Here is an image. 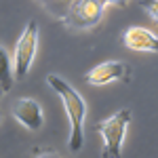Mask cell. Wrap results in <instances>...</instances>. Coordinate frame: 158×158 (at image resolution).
Instances as JSON below:
<instances>
[{
  "label": "cell",
  "instance_id": "14",
  "mask_svg": "<svg viewBox=\"0 0 158 158\" xmlns=\"http://www.w3.org/2000/svg\"><path fill=\"white\" fill-rule=\"evenodd\" d=\"M40 2H44V0H40Z\"/></svg>",
  "mask_w": 158,
  "mask_h": 158
},
{
  "label": "cell",
  "instance_id": "8",
  "mask_svg": "<svg viewBox=\"0 0 158 158\" xmlns=\"http://www.w3.org/2000/svg\"><path fill=\"white\" fill-rule=\"evenodd\" d=\"M15 82V68H13V61L9 57V53L4 47H0V86L4 89V93L9 91Z\"/></svg>",
  "mask_w": 158,
  "mask_h": 158
},
{
  "label": "cell",
  "instance_id": "11",
  "mask_svg": "<svg viewBox=\"0 0 158 158\" xmlns=\"http://www.w3.org/2000/svg\"><path fill=\"white\" fill-rule=\"evenodd\" d=\"M103 4H118V6H124L129 0H101Z\"/></svg>",
  "mask_w": 158,
  "mask_h": 158
},
{
  "label": "cell",
  "instance_id": "10",
  "mask_svg": "<svg viewBox=\"0 0 158 158\" xmlns=\"http://www.w3.org/2000/svg\"><path fill=\"white\" fill-rule=\"evenodd\" d=\"M139 6H141L154 21H158V0H139Z\"/></svg>",
  "mask_w": 158,
  "mask_h": 158
},
{
  "label": "cell",
  "instance_id": "9",
  "mask_svg": "<svg viewBox=\"0 0 158 158\" xmlns=\"http://www.w3.org/2000/svg\"><path fill=\"white\" fill-rule=\"evenodd\" d=\"M72 2L74 0H44L47 9L53 11L57 17H65V13H68V9L72 6Z\"/></svg>",
  "mask_w": 158,
  "mask_h": 158
},
{
  "label": "cell",
  "instance_id": "7",
  "mask_svg": "<svg viewBox=\"0 0 158 158\" xmlns=\"http://www.w3.org/2000/svg\"><path fill=\"white\" fill-rule=\"evenodd\" d=\"M124 76V65L120 61H103L97 63L93 70H89L85 74V80L93 86H101V85H110L114 80H120Z\"/></svg>",
  "mask_w": 158,
  "mask_h": 158
},
{
  "label": "cell",
  "instance_id": "2",
  "mask_svg": "<svg viewBox=\"0 0 158 158\" xmlns=\"http://www.w3.org/2000/svg\"><path fill=\"white\" fill-rule=\"evenodd\" d=\"M129 122H131V112L118 110L116 114H112L110 118H106L97 124V131L103 137V158L122 156V143H124Z\"/></svg>",
  "mask_w": 158,
  "mask_h": 158
},
{
  "label": "cell",
  "instance_id": "4",
  "mask_svg": "<svg viewBox=\"0 0 158 158\" xmlns=\"http://www.w3.org/2000/svg\"><path fill=\"white\" fill-rule=\"evenodd\" d=\"M36 47H38V23L32 19V21H27L23 34L19 36L17 47H15L13 68H15V76L17 78H23L25 74L30 72L34 55H36Z\"/></svg>",
  "mask_w": 158,
  "mask_h": 158
},
{
  "label": "cell",
  "instance_id": "13",
  "mask_svg": "<svg viewBox=\"0 0 158 158\" xmlns=\"http://www.w3.org/2000/svg\"><path fill=\"white\" fill-rule=\"evenodd\" d=\"M2 93H4V89H2V86H0V97H2Z\"/></svg>",
  "mask_w": 158,
  "mask_h": 158
},
{
  "label": "cell",
  "instance_id": "5",
  "mask_svg": "<svg viewBox=\"0 0 158 158\" xmlns=\"http://www.w3.org/2000/svg\"><path fill=\"white\" fill-rule=\"evenodd\" d=\"M13 116L15 120H19L27 131H38L44 124V116H42V108L36 99L32 97H21L17 99V103L13 106Z\"/></svg>",
  "mask_w": 158,
  "mask_h": 158
},
{
  "label": "cell",
  "instance_id": "6",
  "mask_svg": "<svg viewBox=\"0 0 158 158\" xmlns=\"http://www.w3.org/2000/svg\"><path fill=\"white\" fill-rule=\"evenodd\" d=\"M122 42L124 47L131 51H139V53H158V36L154 32H150L146 27L139 25H131L124 30L122 34Z\"/></svg>",
  "mask_w": 158,
  "mask_h": 158
},
{
  "label": "cell",
  "instance_id": "12",
  "mask_svg": "<svg viewBox=\"0 0 158 158\" xmlns=\"http://www.w3.org/2000/svg\"><path fill=\"white\" fill-rule=\"evenodd\" d=\"M36 158H59V156H57L55 152H40Z\"/></svg>",
  "mask_w": 158,
  "mask_h": 158
},
{
  "label": "cell",
  "instance_id": "3",
  "mask_svg": "<svg viewBox=\"0 0 158 158\" xmlns=\"http://www.w3.org/2000/svg\"><path fill=\"white\" fill-rule=\"evenodd\" d=\"M103 9H106V4L101 0H74L63 17V23L72 30L95 27L103 17Z\"/></svg>",
  "mask_w": 158,
  "mask_h": 158
},
{
  "label": "cell",
  "instance_id": "1",
  "mask_svg": "<svg viewBox=\"0 0 158 158\" xmlns=\"http://www.w3.org/2000/svg\"><path fill=\"white\" fill-rule=\"evenodd\" d=\"M47 82H49V86L61 97L63 108H65V114H68L70 124H72V131H70V137H68V148L72 152H80L85 148V131H82L85 116H86L85 99L80 97V93L68 80H63L57 74H49L47 76Z\"/></svg>",
  "mask_w": 158,
  "mask_h": 158
}]
</instances>
